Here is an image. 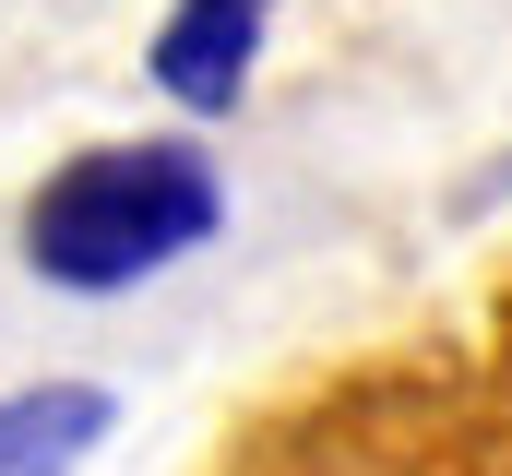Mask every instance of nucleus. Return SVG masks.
Segmentation results:
<instances>
[{"label":"nucleus","mask_w":512,"mask_h":476,"mask_svg":"<svg viewBox=\"0 0 512 476\" xmlns=\"http://www.w3.org/2000/svg\"><path fill=\"white\" fill-rule=\"evenodd\" d=\"M227 227V179L191 131H131V143H84L60 155L24 215H12V250L48 298H131L155 274H179L203 238Z\"/></svg>","instance_id":"obj_1"},{"label":"nucleus","mask_w":512,"mask_h":476,"mask_svg":"<svg viewBox=\"0 0 512 476\" xmlns=\"http://www.w3.org/2000/svg\"><path fill=\"white\" fill-rule=\"evenodd\" d=\"M108 429H120L108 381H24L0 393V476H72L108 453Z\"/></svg>","instance_id":"obj_3"},{"label":"nucleus","mask_w":512,"mask_h":476,"mask_svg":"<svg viewBox=\"0 0 512 476\" xmlns=\"http://www.w3.org/2000/svg\"><path fill=\"white\" fill-rule=\"evenodd\" d=\"M274 12H286V0H167V24L143 36V84L179 119H239Z\"/></svg>","instance_id":"obj_2"}]
</instances>
